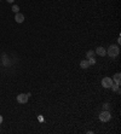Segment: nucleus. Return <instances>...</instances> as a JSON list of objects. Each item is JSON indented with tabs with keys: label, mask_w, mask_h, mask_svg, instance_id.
<instances>
[{
	"label": "nucleus",
	"mask_w": 121,
	"mask_h": 134,
	"mask_svg": "<svg viewBox=\"0 0 121 134\" xmlns=\"http://www.w3.org/2000/svg\"><path fill=\"white\" fill-rule=\"evenodd\" d=\"M113 79H110V77H104L102 80V86L104 88H112V86H113Z\"/></svg>",
	"instance_id": "3"
},
{
	"label": "nucleus",
	"mask_w": 121,
	"mask_h": 134,
	"mask_svg": "<svg viewBox=\"0 0 121 134\" xmlns=\"http://www.w3.org/2000/svg\"><path fill=\"white\" fill-rule=\"evenodd\" d=\"M96 53L98 54V56H101V57H104L107 54V51L104 50V47L99 46V47H97L96 48Z\"/></svg>",
	"instance_id": "5"
},
{
	"label": "nucleus",
	"mask_w": 121,
	"mask_h": 134,
	"mask_svg": "<svg viewBox=\"0 0 121 134\" xmlns=\"http://www.w3.org/2000/svg\"><path fill=\"white\" fill-rule=\"evenodd\" d=\"M93 56H94V52H93V51H88V52L86 53L87 58H93Z\"/></svg>",
	"instance_id": "9"
},
{
	"label": "nucleus",
	"mask_w": 121,
	"mask_h": 134,
	"mask_svg": "<svg viewBox=\"0 0 121 134\" xmlns=\"http://www.w3.org/2000/svg\"><path fill=\"white\" fill-rule=\"evenodd\" d=\"M12 11H13L15 13H17V12L19 11V7L17 6V5H13V6H12Z\"/></svg>",
	"instance_id": "11"
},
{
	"label": "nucleus",
	"mask_w": 121,
	"mask_h": 134,
	"mask_svg": "<svg viewBox=\"0 0 121 134\" xmlns=\"http://www.w3.org/2000/svg\"><path fill=\"white\" fill-rule=\"evenodd\" d=\"M15 21L17 23H23V22H24V16L22 15V13L17 12V13H16V16H15Z\"/></svg>",
	"instance_id": "6"
},
{
	"label": "nucleus",
	"mask_w": 121,
	"mask_h": 134,
	"mask_svg": "<svg viewBox=\"0 0 121 134\" xmlns=\"http://www.w3.org/2000/svg\"><path fill=\"white\" fill-rule=\"evenodd\" d=\"M6 1H7V3H10V4H12L15 0H6Z\"/></svg>",
	"instance_id": "12"
},
{
	"label": "nucleus",
	"mask_w": 121,
	"mask_h": 134,
	"mask_svg": "<svg viewBox=\"0 0 121 134\" xmlns=\"http://www.w3.org/2000/svg\"><path fill=\"white\" fill-rule=\"evenodd\" d=\"M88 64H90V65L96 64V59H94V58H88Z\"/></svg>",
	"instance_id": "10"
},
{
	"label": "nucleus",
	"mask_w": 121,
	"mask_h": 134,
	"mask_svg": "<svg viewBox=\"0 0 121 134\" xmlns=\"http://www.w3.org/2000/svg\"><path fill=\"white\" fill-rule=\"evenodd\" d=\"M80 66L82 69H87L88 66H90V64H88V60H86V59L81 60V62H80Z\"/></svg>",
	"instance_id": "7"
},
{
	"label": "nucleus",
	"mask_w": 121,
	"mask_h": 134,
	"mask_svg": "<svg viewBox=\"0 0 121 134\" xmlns=\"http://www.w3.org/2000/svg\"><path fill=\"white\" fill-rule=\"evenodd\" d=\"M28 96L27 94H24V93H21V94H18L17 96V102H18L19 104H25L27 102H28Z\"/></svg>",
	"instance_id": "4"
},
{
	"label": "nucleus",
	"mask_w": 121,
	"mask_h": 134,
	"mask_svg": "<svg viewBox=\"0 0 121 134\" xmlns=\"http://www.w3.org/2000/svg\"><path fill=\"white\" fill-rule=\"evenodd\" d=\"M3 121H4V119H3V116L0 115V123H1V122H3Z\"/></svg>",
	"instance_id": "13"
},
{
	"label": "nucleus",
	"mask_w": 121,
	"mask_h": 134,
	"mask_svg": "<svg viewBox=\"0 0 121 134\" xmlns=\"http://www.w3.org/2000/svg\"><path fill=\"white\" fill-rule=\"evenodd\" d=\"M0 1H1V0H0Z\"/></svg>",
	"instance_id": "14"
},
{
	"label": "nucleus",
	"mask_w": 121,
	"mask_h": 134,
	"mask_svg": "<svg viewBox=\"0 0 121 134\" xmlns=\"http://www.w3.org/2000/svg\"><path fill=\"white\" fill-rule=\"evenodd\" d=\"M120 77H121L120 72H116V74L114 75V81L116 82V85H118V86H120Z\"/></svg>",
	"instance_id": "8"
},
{
	"label": "nucleus",
	"mask_w": 121,
	"mask_h": 134,
	"mask_svg": "<svg viewBox=\"0 0 121 134\" xmlns=\"http://www.w3.org/2000/svg\"><path fill=\"white\" fill-rule=\"evenodd\" d=\"M110 119H112V115H110V112H109V111H103V112H101L99 120H101L102 122H108V121H110Z\"/></svg>",
	"instance_id": "2"
},
{
	"label": "nucleus",
	"mask_w": 121,
	"mask_h": 134,
	"mask_svg": "<svg viewBox=\"0 0 121 134\" xmlns=\"http://www.w3.org/2000/svg\"><path fill=\"white\" fill-rule=\"evenodd\" d=\"M119 53H120V48L118 46H115V45H112V46H109L108 51H107V54H108L110 58H116L119 56Z\"/></svg>",
	"instance_id": "1"
}]
</instances>
